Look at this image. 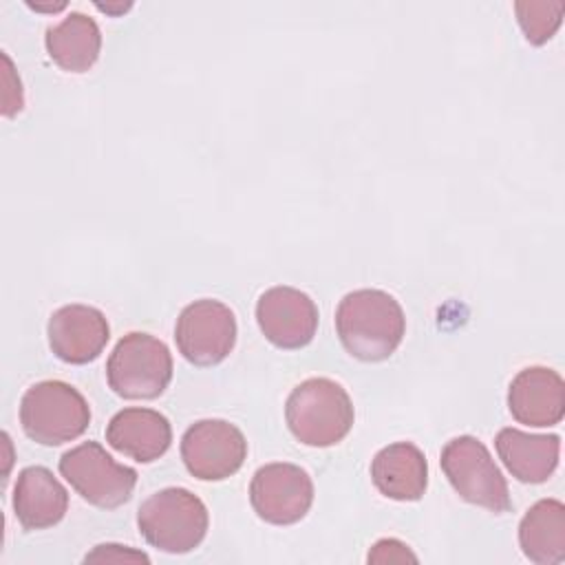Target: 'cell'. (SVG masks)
<instances>
[{"label": "cell", "instance_id": "2e32d148", "mask_svg": "<svg viewBox=\"0 0 565 565\" xmlns=\"http://www.w3.org/2000/svg\"><path fill=\"white\" fill-rule=\"evenodd\" d=\"M375 488L395 501H417L428 486V463L424 452L411 441L384 446L371 461Z\"/></svg>", "mask_w": 565, "mask_h": 565}, {"label": "cell", "instance_id": "44dd1931", "mask_svg": "<svg viewBox=\"0 0 565 565\" xmlns=\"http://www.w3.org/2000/svg\"><path fill=\"white\" fill-rule=\"evenodd\" d=\"M84 563H150L143 552H137L128 545L102 543L90 554L84 556Z\"/></svg>", "mask_w": 565, "mask_h": 565}, {"label": "cell", "instance_id": "e0dca14e", "mask_svg": "<svg viewBox=\"0 0 565 565\" xmlns=\"http://www.w3.org/2000/svg\"><path fill=\"white\" fill-rule=\"evenodd\" d=\"M499 459L521 483H543L558 466L561 437L501 428L494 439Z\"/></svg>", "mask_w": 565, "mask_h": 565}, {"label": "cell", "instance_id": "3957f363", "mask_svg": "<svg viewBox=\"0 0 565 565\" xmlns=\"http://www.w3.org/2000/svg\"><path fill=\"white\" fill-rule=\"evenodd\" d=\"M137 525L152 547L185 554L205 539L210 516L205 503L190 490L163 488L139 505Z\"/></svg>", "mask_w": 565, "mask_h": 565}, {"label": "cell", "instance_id": "cb8c5ba5", "mask_svg": "<svg viewBox=\"0 0 565 565\" xmlns=\"http://www.w3.org/2000/svg\"><path fill=\"white\" fill-rule=\"evenodd\" d=\"M97 7L102 11H106V13H121V11H126L130 7V2L128 4H102V2H97Z\"/></svg>", "mask_w": 565, "mask_h": 565}, {"label": "cell", "instance_id": "5bb4252c", "mask_svg": "<svg viewBox=\"0 0 565 565\" xmlns=\"http://www.w3.org/2000/svg\"><path fill=\"white\" fill-rule=\"evenodd\" d=\"M106 441L117 452L139 463H150L170 448L172 428L159 411L130 406L113 415L106 426Z\"/></svg>", "mask_w": 565, "mask_h": 565}, {"label": "cell", "instance_id": "7402d4cb", "mask_svg": "<svg viewBox=\"0 0 565 565\" xmlns=\"http://www.w3.org/2000/svg\"><path fill=\"white\" fill-rule=\"evenodd\" d=\"M2 62H4V93H2V115L4 117H13L15 113L22 110L24 106V97H22V84L20 77L13 71V62L7 53H2Z\"/></svg>", "mask_w": 565, "mask_h": 565}, {"label": "cell", "instance_id": "8992f818", "mask_svg": "<svg viewBox=\"0 0 565 565\" xmlns=\"http://www.w3.org/2000/svg\"><path fill=\"white\" fill-rule=\"evenodd\" d=\"M439 463L463 501L481 505L494 514H503L512 508L508 481L490 450L477 437L459 435L450 439L441 450Z\"/></svg>", "mask_w": 565, "mask_h": 565}, {"label": "cell", "instance_id": "7a4b0ae2", "mask_svg": "<svg viewBox=\"0 0 565 565\" xmlns=\"http://www.w3.org/2000/svg\"><path fill=\"white\" fill-rule=\"evenodd\" d=\"M353 402L342 384L329 377H309L287 397L285 419L291 435L313 448L342 441L353 426Z\"/></svg>", "mask_w": 565, "mask_h": 565}, {"label": "cell", "instance_id": "ffe728a7", "mask_svg": "<svg viewBox=\"0 0 565 565\" xmlns=\"http://www.w3.org/2000/svg\"><path fill=\"white\" fill-rule=\"evenodd\" d=\"M514 11H516V20L525 33V40L534 46H541L561 26L565 2H561V0H556V2L521 0L514 4Z\"/></svg>", "mask_w": 565, "mask_h": 565}, {"label": "cell", "instance_id": "52a82bcc", "mask_svg": "<svg viewBox=\"0 0 565 565\" xmlns=\"http://www.w3.org/2000/svg\"><path fill=\"white\" fill-rule=\"evenodd\" d=\"M60 472L84 501L104 510L124 505L137 483V472L117 463L97 441L66 450L60 459Z\"/></svg>", "mask_w": 565, "mask_h": 565}, {"label": "cell", "instance_id": "d6986e66", "mask_svg": "<svg viewBox=\"0 0 565 565\" xmlns=\"http://www.w3.org/2000/svg\"><path fill=\"white\" fill-rule=\"evenodd\" d=\"M519 545L539 565L565 561V505L558 499L536 501L519 523Z\"/></svg>", "mask_w": 565, "mask_h": 565}, {"label": "cell", "instance_id": "4fadbf2b", "mask_svg": "<svg viewBox=\"0 0 565 565\" xmlns=\"http://www.w3.org/2000/svg\"><path fill=\"white\" fill-rule=\"evenodd\" d=\"M508 408L519 424L556 426L565 415V382L547 366L519 371L508 388Z\"/></svg>", "mask_w": 565, "mask_h": 565}, {"label": "cell", "instance_id": "ac0fdd59", "mask_svg": "<svg viewBox=\"0 0 565 565\" xmlns=\"http://www.w3.org/2000/svg\"><path fill=\"white\" fill-rule=\"evenodd\" d=\"M51 60L68 73L88 71L102 51V33L93 18L71 11L62 22L46 29L44 35Z\"/></svg>", "mask_w": 565, "mask_h": 565}, {"label": "cell", "instance_id": "ba28073f", "mask_svg": "<svg viewBox=\"0 0 565 565\" xmlns=\"http://www.w3.org/2000/svg\"><path fill=\"white\" fill-rule=\"evenodd\" d=\"M174 340L179 353L194 366H214L223 362L236 342L234 311L212 298H201L183 307L177 318Z\"/></svg>", "mask_w": 565, "mask_h": 565}, {"label": "cell", "instance_id": "9c48e42d", "mask_svg": "<svg viewBox=\"0 0 565 565\" xmlns=\"http://www.w3.org/2000/svg\"><path fill=\"white\" fill-rule=\"evenodd\" d=\"M247 457L245 435L225 419L194 422L181 437V459L201 481H223L241 470Z\"/></svg>", "mask_w": 565, "mask_h": 565}, {"label": "cell", "instance_id": "5b68a950", "mask_svg": "<svg viewBox=\"0 0 565 565\" xmlns=\"http://www.w3.org/2000/svg\"><path fill=\"white\" fill-rule=\"evenodd\" d=\"M106 377L124 399H154L172 380L170 349L150 333L132 331L115 344L106 362Z\"/></svg>", "mask_w": 565, "mask_h": 565}, {"label": "cell", "instance_id": "6da1fadb", "mask_svg": "<svg viewBox=\"0 0 565 565\" xmlns=\"http://www.w3.org/2000/svg\"><path fill=\"white\" fill-rule=\"evenodd\" d=\"M335 331L347 353L362 362H382L402 344L404 309L382 289H355L335 309Z\"/></svg>", "mask_w": 565, "mask_h": 565}, {"label": "cell", "instance_id": "7c38bea8", "mask_svg": "<svg viewBox=\"0 0 565 565\" xmlns=\"http://www.w3.org/2000/svg\"><path fill=\"white\" fill-rule=\"evenodd\" d=\"M51 351L68 364H88L106 347L110 327L106 316L90 305H64L46 324Z\"/></svg>", "mask_w": 565, "mask_h": 565}, {"label": "cell", "instance_id": "30bf717a", "mask_svg": "<svg viewBox=\"0 0 565 565\" xmlns=\"http://www.w3.org/2000/svg\"><path fill=\"white\" fill-rule=\"evenodd\" d=\"M254 512L274 525L298 523L313 503V481L296 463L278 461L258 468L249 483Z\"/></svg>", "mask_w": 565, "mask_h": 565}, {"label": "cell", "instance_id": "9a60e30c", "mask_svg": "<svg viewBox=\"0 0 565 565\" xmlns=\"http://www.w3.org/2000/svg\"><path fill=\"white\" fill-rule=\"evenodd\" d=\"M13 510L24 530H44L64 519L68 492L49 468L29 466L18 475Z\"/></svg>", "mask_w": 565, "mask_h": 565}, {"label": "cell", "instance_id": "603a6c76", "mask_svg": "<svg viewBox=\"0 0 565 565\" xmlns=\"http://www.w3.org/2000/svg\"><path fill=\"white\" fill-rule=\"evenodd\" d=\"M417 563V556L408 550L406 543L397 539H380L371 552H369V563Z\"/></svg>", "mask_w": 565, "mask_h": 565}, {"label": "cell", "instance_id": "277c9868", "mask_svg": "<svg viewBox=\"0 0 565 565\" xmlns=\"http://www.w3.org/2000/svg\"><path fill=\"white\" fill-rule=\"evenodd\" d=\"M20 424L29 439L42 446H60L84 435L90 424V408L75 386L44 380L24 391Z\"/></svg>", "mask_w": 565, "mask_h": 565}, {"label": "cell", "instance_id": "8fae6325", "mask_svg": "<svg viewBox=\"0 0 565 565\" xmlns=\"http://www.w3.org/2000/svg\"><path fill=\"white\" fill-rule=\"evenodd\" d=\"M256 322L263 335L278 349L307 347L318 329V307L300 289L278 285L260 294L256 302Z\"/></svg>", "mask_w": 565, "mask_h": 565}]
</instances>
